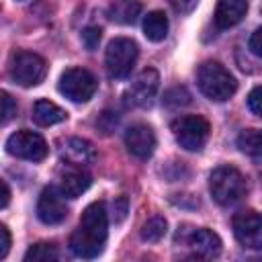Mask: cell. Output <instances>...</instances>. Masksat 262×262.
Here are the masks:
<instances>
[{"label":"cell","mask_w":262,"mask_h":262,"mask_svg":"<svg viewBox=\"0 0 262 262\" xmlns=\"http://www.w3.org/2000/svg\"><path fill=\"white\" fill-rule=\"evenodd\" d=\"M108 233V215L102 201L90 203L70 237V250L78 258H96L106 244Z\"/></svg>","instance_id":"obj_1"},{"label":"cell","mask_w":262,"mask_h":262,"mask_svg":"<svg viewBox=\"0 0 262 262\" xmlns=\"http://www.w3.org/2000/svg\"><path fill=\"white\" fill-rule=\"evenodd\" d=\"M196 84H199V90L209 100H215V102L229 100L235 94V90H237L235 78L219 61H205V63H201L199 72H196Z\"/></svg>","instance_id":"obj_2"},{"label":"cell","mask_w":262,"mask_h":262,"mask_svg":"<svg viewBox=\"0 0 262 262\" xmlns=\"http://www.w3.org/2000/svg\"><path fill=\"white\" fill-rule=\"evenodd\" d=\"M209 190H211V196L219 205L229 207V205H235L237 201H242L246 196L248 184H246L244 174L237 168L219 166L209 176Z\"/></svg>","instance_id":"obj_3"},{"label":"cell","mask_w":262,"mask_h":262,"mask_svg":"<svg viewBox=\"0 0 262 262\" xmlns=\"http://www.w3.org/2000/svg\"><path fill=\"white\" fill-rule=\"evenodd\" d=\"M172 133L186 151H201L211 135L209 121L201 115H182L172 121Z\"/></svg>","instance_id":"obj_4"},{"label":"cell","mask_w":262,"mask_h":262,"mask_svg":"<svg viewBox=\"0 0 262 262\" xmlns=\"http://www.w3.org/2000/svg\"><path fill=\"white\" fill-rule=\"evenodd\" d=\"M137 43L129 37H117L106 45L104 66L111 78H127L137 61Z\"/></svg>","instance_id":"obj_5"},{"label":"cell","mask_w":262,"mask_h":262,"mask_svg":"<svg viewBox=\"0 0 262 262\" xmlns=\"http://www.w3.org/2000/svg\"><path fill=\"white\" fill-rule=\"evenodd\" d=\"M47 76V63L41 55L33 53V51H18L12 55L10 59V78L29 88V86H37L45 80Z\"/></svg>","instance_id":"obj_6"},{"label":"cell","mask_w":262,"mask_h":262,"mask_svg":"<svg viewBox=\"0 0 262 262\" xmlns=\"http://www.w3.org/2000/svg\"><path fill=\"white\" fill-rule=\"evenodd\" d=\"M57 88L72 102H88L94 96L98 82L92 72H88L84 68H70L61 74Z\"/></svg>","instance_id":"obj_7"},{"label":"cell","mask_w":262,"mask_h":262,"mask_svg":"<svg viewBox=\"0 0 262 262\" xmlns=\"http://www.w3.org/2000/svg\"><path fill=\"white\" fill-rule=\"evenodd\" d=\"M6 151L14 158H20V160L41 162L47 156L49 147H47V141L39 133L29 131V129H20L6 139Z\"/></svg>","instance_id":"obj_8"},{"label":"cell","mask_w":262,"mask_h":262,"mask_svg":"<svg viewBox=\"0 0 262 262\" xmlns=\"http://www.w3.org/2000/svg\"><path fill=\"white\" fill-rule=\"evenodd\" d=\"M158 88H160V74L154 68H145L131 82V86L125 92V98L131 106L147 108V106H151V102L158 94Z\"/></svg>","instance_id":"obj_9"},{"label":"cell","mask_w":262,"mask_h":262,"mask_svg":"<svg viewBox=\"0 0 262 262\" xmlns=\"http://www.w3.org/2000/svg\"><path fill=\"white\" fill-rule=\"evenodd\" d=\"M233 225V235L235 239L250 250H260L262 248V219L256 211H239L231 219Z\"/></svg>","instance_id":"obj_10"},{"label":"cell","mask_w":262,"mask_h":262,"mask_svg":"<svg viewBox=\"0 0 262 262\" xmlns=\"http://www.w3.org/2000/svg\"><path fill=\"white\" fill-rule=\"evenodd\" d=\"M92 178L88 174V170L80 164H70L63 162L59 168V192L68 199H78L82 192L88 190Z\"/></svg>","instance_id":"obj_11"},{"label":"cell","mask_w":262,"mask_h":262,"mask_svg":"<svg viewBox=\"0 0 262 262\" xmlns=\"http://www.w3.org/2000/svg\"><path fill=\"white\" fill-rule=\"evenodd\" d=\"M37 217L45 225H57L68 217V207L63 203V194L55 186L43 188L37 201Z\"/></svg>","instance_id":"obj_12"},{"label":"cell","mask_w":262,"mask_h":262,"mask_svg":"<svg viewBox=\"0 0 262 262\" xmlns=\"http://www.w3.org/2000/svg\"><path fill=\"white\" fill-rule=\"evenodd\" d=\"M125 145L131 156L139 160H147L156 149V133L145 123H133L125 131Z\"/></svg>","instance_id":"obj_13"},{"label":"cell","mask_w":262,"mask_h":262,"mask_svg":"<svg viewBox=\"0 0 262 262\" xmlns=\"http://www.w3.org/2000/svg\"><path fill=\"white\" fill-rule=\"evenodd\" d=\"M182 244H186L196 256L203 258H213L221 252V239L215 231L207 229V227H199V229H190L188 233L182 235Z\"/></svg>","instance_id":"obj_14"},{"label":"cell","mask_w":262,"mask_h":262,"mask_svg":"<svg viewBox=\"0 0 262 262\" xmlns=\"http://www.w3.org/2000/svg\"><path fill=\"white\" fill-rule=\"evenodd\" d=\"M248 12V0H219L215 6V25L229 29L237 25Z\"/></svg>","instance_id":"obj_15"},{"label":"cell","mask_w":262,"mask_h":262,"mask_svg":"<svg viewBox=\"0 0 262 262\" xmlns=\"http://www.w3.org/2000/svg\"><path fill=\"white\" fill-rule=\"evenodd\" d=\"M96 151L92 147L90 141L86 139H80V137H70L66 139L63 147H61V158L70 164H80V166H86L94 160Z\"/></svg>","instance_id":"obj_16"},{"label":"cell","mask_w":262,"mask_h":262,"mask_svg":"<svg viewBox=\"0 0 262 262\" xmlns=\"http://www.w3.org/2000/svg\"><path fill=\"white\" fill-rule=\"evenodd\" d=\"M66 119H68V113L51 100L41 98L33 104V121L41 127H51V125H57Z\"/></svg>","instance_id":"obj_17"},{"label":"cell","mask_w":262,"mask_h":262,"mask_svg":"<svg viewBox=\"0 0 262 262\" xmlns=\"http://www.w3.org/2000/svg\"><path fill=\"white\" fill-rule=\"evenodd\" d=\"M141 12L139 0H111L108 4V18L117 25H133Z\"/></svg>","instance_id":"obj_18"},{"label":"cell","mask_w":262,"mask_h":262,"mask_svg":"<svg viewBox=\"0 0 262 262\" xmlns=\"http://www.w3.org/2000/svg\"><path fill=\"white\" fill-rule=\"evenodd\" d=\"M143 35L154 43L164 41L168 35V16L162 10L147 12V16L143 18Z\"/></svg>","instance_id":"obj_19"},{"label":"cell","mask_w":262,"mask_h":262,"mask_svg":"<svg viewBox=\"0 0 262 262\" xmlns=\"http://www.w3.org/2000/svg\"><path fill=\"white\" fill-rule=\"evenodd\" d=\"M168 231V221L162 215H154L149 217L143 225H141V239L143 242H160Z\"/></svg>","instance_id":"obj_20"},{"label":"cell","mask_w":262,"mask_h":262,"mask_svg":"<svg viewBox=\"0 0 262 262\" xmlns=\"http://www.w3.org/2000/svg\"><path fill=\"white\" fill-rule=\"evenodd\" d=\"M237 147L252 156V158H258L260 156V149H262V137H260V131L258 129H244L239 135H237Z\"/></svg>","instance_id":"obj_21"},{"label":"cell","mask_w":262,"mask_h":262,"mask_svg":"<svg viewBox=\"0 0 262 262\" xmlns=\"http://www.w3.org/2000/svg\"><path fill=\"white\" fill-rule=\"evenodd\" d=\"M59 258V252L53 244H47V242H41V244H35L27 250L25 254V260L27 262H49V260H57Z\"/></svg>","instance_id":"obj_22"},{"label":"cell","mask_w":262,"mask_h":262,"mask_svg":"<svg viewBox=\"0 0 262 262\" xmlns=\"http://www.w3.org/2000/svg\"><path fill=\"white\" fill-rule=\"evenodd\" d=\"M16 111H18V106H16V100L12 98V94L0 90V125L12 121L16 117Z\"/></svg>","instance_id":"obj_23"},{"label":"cell","mask_w":262,"mask_h":262,"mask_svg":"<svg viewBox=\"0 0 262 262\" xmlns=\"http://www.w3.org/2000/svg\"><path fill=\"white\" fill-rule=\"evenodd\" d=\"M100 37H102V31L98 27H88V29L82 31V41H84L86 49H90V51H94L98 47Z\"/></svg>","instance_id":"obj_24"},{"label":"cell","mask_w":262,"mask_h":262,"mask_svg":"<svg viewBox=\"0 0 262 262\" xmlns=\"http://www.w3.org/2000/svg\"><path fill=\"white\" fill-rule=\"evenodd\" d=\"M168 104H188L190 102V94L186 88H172L166 92V98H164Z\"/></svg>","instance_id":"obj_25"},{"label":"cell","mask_w":262,"mask_h":262,"mask_svg":"<svg viewBox=\"0 0 262 262\" xmlns=\"http://www.w3.org/2000/svg\"><path fill=\"white\" fill-rule=\"evenodd\" d=\"M260 92H262V88L254 86L252 92L248 94V106H250L252 115H256V117H260V113H262V108H260Z\"/></svg>","instance_id":"obj_26"},{"label":"cell","mask_w":262,"mask_h":262,"mask_svg":"<svg viewBox=\"0 0 262 262\" xmlns=\"http://www.w3.org/2000/svg\"><path fill=\"white\" fill-rule=\"evenodd\" d=\"M168 2H170V6H172L178 14H188V12L196 6L199 0H168Z\"/></svg>","instance_id":"obj_27"},{"label":"cell","mask_w":262,"mask_h":262,"mask_svg":"<svg viewBox=\"0 0 262 262\" xmlns=\"http://www.w3.org/2000/svg\"><path fill=\"white\" fill-rule=\"evenodd\" d=\"M8 250H10V231L4 223H0V260L8 254Z\"/></svg>","instance_id":"obj_28"},{"label":"cell","mask_w":262,"mask_h":262,"mask_svg":"<svg viewBox=\"0 0 262 262\" xmlns=\"http://www.w3.org/2000/svg\"><path fill=\"white\" fill-rule=\"evenodd\" d=\"M113 211H115V221H117V223L123 221L125 215H127V199H125V196L115 199V203H113Z\"/></svg>","instance_id":"obj_29"},{"label":"cell","mask_w":262,"mask_h":262,"mask_svg":"<svg viewBox=\"0 0 262 262\" xmlns=\"http://www.w3.org/2000/svg\"><path fill=\"white\" fill-rule=\"evenodd\" d=\"M260 37H262V29H256L254 33H252V37H250V51L258 57V55H262V45H260Z\"/></svg>","instance_id":"obj_30"},{"label":"cell","mask_w":262,"mask_h":262,"mask_svg":"<svg viewBox=\"0 0 262 262\" xmlns=\"http://www.w3.org/2000/svg\"><path fill=\"white\" fill-rule=\"evenodd\" d=\"M8 201H10V188L4 180H0V209H4L8 205Z\"/></svg>","instance_id":"obj_31"}]
</instances>
